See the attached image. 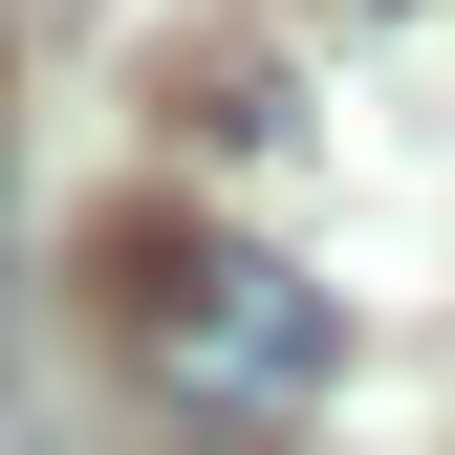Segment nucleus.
Segmentation results:
<instances>
[{
  "instance_id": "nucleus-1",
  "label": "nucleus",
  "mask_w": 455,
  "mask_h": 455,
  "mask_svg": "<svg viewBox=\"0 0 455 455\" xmlns=\"http://www.w3.org/2000/svg\"><path fill=\"white\" fill-rule=\"evenodd\" d=\"M108 325H131V369H174L196 412H304V390L347 369V304H325L282 239H152Z\"/></svg>"
}]
</instances>
